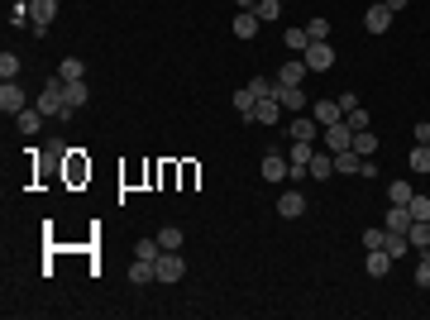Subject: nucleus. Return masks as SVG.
Here are the masks:
<instances>
[{
  "label": "nucleus",
  "instance_id": "16",
  "mask_svg": "<svg viewBox=\"0 0 430 320\" xmlns=\"http://www.w3.org/2000/svg\"><path fill=\"white\" fill-rule=\"evenodd\" d=\"M311 119H316V124H335V119H344V110H339V101H316V110H311Z\"/></svg>",
  "mask_w": 430,
  "mask_h": 320
},
{
  "label": "nucleus",
  "instance_id": "24",
  "mask_svg": "<svg viewBox=\"0 0 430 320\" xmlns=\"http://www.w3.org/2000/svg\"><path fill=\"white\" fill-rule=\"evenodd\" d=\"M383 249L392 253V263H397V258H407V253H416V249H411V239H407V234H392V229H387V244H383Z\"/></svg>",
  "mask_w": 430,
  "mask_h": 320
},
{
  "label": "nucleus",
  "instance_id": "37",
  "mask_svg": "<svg viewBox=\"0 0 430 320\" xmlns=\"http://www.w3.org/2000/svg\"><path fill=\"white\" fill-rule=\"evenodd\" d=\"M10 24H34V19H29V0H14V5H10Z\"/></svg>",
  "mask_w": 430,
  "mask_h": 320
},
{
  "label": "nucleus",
  "instance_id": "31",
  "mask_svg": "<svg viewBox=\"0 0 430 320\" xmlns=\"http://www.w3.org/2000/svg\"><path fill=\"white\" fill-rule=\"evenodd\" d=\"M158 253H163V244H158V239H139V244H134V258H148V263H158Z\"/></svg>",
  "mask_w": 430,
  "mask_h": 320
},
{
  "label": "nucleus",
  "instance_id": "38",
  "mask_svg": "<svg viewBox=\"0 0 430 320\" xmlns=\"http://www.w3.org/2000/svg\"><path fill=\"white\" fill-rule=\"evenodd\" d=\"M387 244V225L383 229H363V249H383Z\"/></svg>",
  "mask_w": 430,
  "mask_h": 320
},
{
  "label": "nucleus",
  "instance_id": "34",
  "mask_svg": "<svg viewBox=\"0 0 430 320\" xmlns=\"http://www.w3.org/2000/svg\"><path fill=\"white\" fill-rule=\"evenodd\" d=\"M158 244H163V249H182V229H177V225H163V229H158Z\"/></svg>",
  "mask_w": 430,
  "mask_h": 320
},
{
  "label": "nucleus",
  "instance_id": "8",
  "mask_svg": "<svg viewBox=\"0 0 430 320\" xmlns=\"http://www.w3.org/2000/svg\"><path fill=\"white\" fill-rule=\"evenodd\" d=\"M249 119H253V124H278V119H282V101H278V91H273V96H263V101L253 106V115H249Z\"/></svg>",
  "mask_w": 430,
  "mask_h": 320
},
{
  "label": "nucleus",
  "instance_id": "40",
  "mask_svg": "<svg viewBox=\"0 0 430 320\" xmlns=\"http://www.w3.org/2000/svg\"><path fill=\"white\" fill-rule=\"evenodd\" d=\"M306 34H311V38H330V19H325V14H316V19L306 24Z\"/></svg>",
  "mask_w": 430,
  "mask_h": 320
},
{
  "label": "nucleus",
  "instance_id": "9",
  "mask_svg": "<svg viewBox=\"0 0 430 320\" xmlns=\"http://www.w3.org/2000/svg\"><path fill=\"white\" fill-rule=\"evenodd\" d=\"M363 29H368V34H387V29H392V10H387L383 0H378V5H368V14H363Z\"/></svg>",
  "mask_w": 430,
  "mask_h": 320
},
{
  "label": "nucleus",
  "instance_id": "42",
  "mask_svg": "<svg viewBox=\"0 0 430 320\" xmlns=\"http://www.w3.org/2000/svg\"><path fill=\"white\" fill-rule=\"evenodd\" d=\"M43 153H48V158H67V153H72V148H67V144H63V139H48V148H43Z\"/></svg>",
  "mask_w": 430,
  "mask_h": 320
},
{
  "label": "nucleus",
  "instance_id": "17",
  "mask_svg": "<svg viewBox=\"0 0 430 320\" xmlns=\"http://www.w3.org/2000/svg\"><path fill=\"white\" fill-rule=\"evenodd\" d=\"M278 101H282V110H306V91H302V87H282V82H278Z\"/></svg>",
  "mask_w": 430,
  "mask_h": 320
},
{
  "label": "nucleus",
  "instance_id": "6",
  "mask_svg": "<svg viewBox=\"0 0 430 320\" xmlns=\"http://www.w3.org/2000/svg\"><path fill=\"white\" fill-rule=\"evenodd\" d=\"M0 110H5V115L29 110V96H24V87H19V82H5V87H0Z\"/></svg>",
  "mask_w": 430,
  "mask_h": 320
},
{
  "label": "nucleus",
  "instance_id": "26",
  "mask_svg": "<svg viewBox=\"0 0 430 320\" xmlns=\"http://www.w3.org/2000/svg\"><path fill=\"white\" fill-rule=\"evenodd\" d=\"M316 129H321V124H316V119H311V115H297V119H292V129H287V134H292V139H316Z\"/></svg>",
  "mask_w": 430,
  "mask_h": 320
},
{
  "label": "nucleus",
  "instance_id": "33",
  "mask_svg": "<svg viewBox=\"0 0 430 320\" xmlns=\"http://www.w3.org/2000/svg\"><path fill=\"white\" fill-rule=\"evenodd\" d=\"M244 87H249V91H253V96H258V101H263V96H273V91H278V82H268V77H249V82H244Z\"/></svg>",
  "mask_w": 430,
  "mask_h": 320
},
{
  "label": "nucleus",
  "instance_id": "28",
  "mask_svg": "<svg viewBox=\"0 0 430 320\" xmlns=\"http://www.w3.org/2000/svg\"><path fill=\"white\" fill-rule=\"evenodd\" d=\"M253 106H258V96H253L249 87H239V91H234V110H239V119H249V115H253Z\"/></svg>",
  "mask_w": 430,
  "mask_h": 320
},
{
  "label": "nucleus",
  "instance_id": "35",
  "mask_svg": "<svg viewBox=\"0 0 430 320\" xmlns=\"http://www.w3.org/2000/svg\"><path fill=\"white\" fill-rule=\"evenodd\" d=\"M368 119H373V115H368V110H363V106H354V110H349V115H344V124H349L354 134H359V129H368Z\"/></svg>",
  "mask_w": 430,
  "mask_h": 320
},
{
  "label": "nucleus",
  "instance_id": "13",
  "mask_svg": "<svg viewBox=\"0 0 430 320\" xmlns=\"http://www.w3.org/2000/svg\"><path fill=\"white\" fill-rule=\"evenodd\" d=\"M411 225H416L411 206H387V229H392V234H407Z\"/></svg>",
  "mask_w": 430,
  "mask_h": 320
},
{
  "label": "nucleus",
  "instance_id": "36",
  "mask_svg": "<svg viewBox=\"0 0 430 320\" xmlns=\"http://www.w3.org/2000/svg\"><path fill=\"white\" fill-rule=\"evenodd\" d=\"M0 77H5V82L19 77V58H14V53H0Z\"/></svg>",
  "mask_w": 430,
  "mask_h": 320
},
{
  "label": "nucleus",
  "instance_id": "22",
  "mask_svg": "<svg viewBox=\"0 0 430 320\" xmlns=\"http://www.w3.org/2000/svg\"><path fill=\"white\" fill-rule=\"evenodd\" d=\"M407 239H411L416 253H426V249H430V220H416V225L407 229Z\"/></svg>",
  "mask_w": 430,
  "mask_h": 320
},
{
  "label": "nucleus",
  "instance_id": "2",
  "mask_svg": "<svg viewBox=\"0 0 430 320\" xmlns=\"http://www.w3.org/2000/svg\"><path fill=\"white\" fill-rule=\"evenodd\" d=\"M311 158H316V148H311V139H292V148H287V163H292V177H311L306 168H311Z\"/></svg>",
  "mask_w": 430,
  "mask_h": 320
},
{
  "label": "nucleus",
  "instance_id": "27",
  "mask_svg": "<svg viewBox=\"0 0 430 320\" xmlns=\"http://www.w3.org/2000/svg\"><path fill=\"white\" fill-rule=\"evenodd\" d=\"M354 153H359V158L378 153V134H373V129H359V134H354Z\"/></svg>",
  "mask_w": 430,
  "mask_h": 320
},
{
  "label": "nucleus",
  "instance_id": "25",
  "mask_svg": "<svg viewBox=\"0 0 430 320\" xmlns=\"http://www.w3.org/2000/svg\"><path fill=\"white\" fill-rule=\"evenodd\" d=\"M282 43H287V48H292V53L302 58V53L311 48V34H306V29H287V34H282Z\"/></svg>",
  "mask_w": 430,
  "mask_h": 320
},
{
  "label": "nucleus",
  "instance_id": "1",
  "mask_svg": "<svg viewBox=\"0 0 430 320\" xmlns=\"http://www.w3.org/2000/svg\"><path fill=\"white\" fill-rule=\"evenodd\" d=\"M153 273H158V282H182V277H187V258H182L177 249H163L158 263H153Z\"/></svg>",
  "mask_w": 430,
  "mask_h": 320
},
{
  "label": "nucleus",
  "instance_id": "19",
  "mask_svg": "<svg viewBox=\"0 0 430 320\" xmlns=\"http://www.w3.org/2000/svg\"><path fill=\"white\" fill-rule=\"evenodd\" d=\"M58 77H63V82H87V62H82V58H63V62H58Z\"/></svg>",
  "mask_w": 430,
  "mask_h": 320
},
{
  "label": "nucleus",
  "instance_id": "12",
  "mask_svg": "<svg viewBox=\"0 0 430 320\" xmlns=\"http://www.w3.org/2000/svg\"><path fill=\"white\" fill-rule=\"evenodd\" d=\"M363 273H368V277H387V273H392V253H387V249H368Z\"/></svg>",
  "mask_w": 430,
  "mask_h": 320
},
{
  "label": "nucleus",
  "instance_id": "23",
  "mask_svg": "<svg viewBox=\"0 0 430 320\" xmlns=\"http://www.w3.org/2000/svg\"><path fill=\"white\" fill-rule=\"evenodd\" d=\"M363 168V158L354 153V148H344V153H335V172H344V177H354Z\"/></svg>",
  "mask_w": 430,
  "mask_h": 320
},
{
  "label": "nucleus",
  "instance_id": "3",
  "mask_svg": "<svg viewBox=\"0 0 430 320\" xmlns=\"http://www.w3.org/2000/svg\"><path fill=\"white\" fill-rule=\"evenodd\" d=\"M344 148H354V129H349L344 119L325 124V153H344Z\"/></svg>",
  "mask_w": 430,
  "mask_h": 320
},
{
  "label": "nucleus",
  "instance_id": "32",
  "mask_svg": "<svg viewBox=\"0 0 430 320\" xmlns=\"http://www.w3.org/2000/svg\"><path fill=\"white\" fill-rule=\"evenodd\" d=\"M282 5H287V0H258V10H253V14H258L263 24H273V19L282 14Z\"/></svg>",
  "mask_w": 430,
  "mask_h": 320
},
{
  "label": "nucleus",
  "instance_id": "29",
  "mask_svg": "<svg viewBox=\"0 0 430 320\" xmlns=\"http://www.w3.org/2000/svg\"><path fill=\"white\" fill-rule=\"evenodd\" d=\"M411 196H416V187H411V182H392V187H387V201H392V206H407Z\"/></svg>",
  "mask_w": 430,
  "mask_h": 320
},
{
  "label": "nucleus",
  "instance_id": "30",
  "mask_svg": "<svg viewBox=\"0 0 430 320\" xmlns=\"http://www.w3.org/2000/svg\"><path fill=\"white\" fill-rule=\"evenodd\" d=\"M407 163H411V172H430V144H416Z\"/></svg>",
  "mask_w": 430,
  "mask_h": 320
},
{
  "label": "nucleus",
  "instance_id": "5",
  "mask_svg": "<svg viewBox=\"0 0 430 320\" xmlns=\"http://www.w3.org/2000/svg\"><path fill=\"white\" fill-rule=\"evenodd\" d=\"M258 172H263L268 182H287V177H292V163H287V158H282V153L273 148V153H263V163H258Z\"/></svg>",
  "mask_w": 430,
  "mask_h": 320
},
{
  "label": "nucleus",
  "instance_id": "43",
  "mask_svg": "<svg viewBox=\"0 0 430 320\" xmlns=\"http://www.w3.org/2000/svg\"><path fill=\"white\" fill-rule=\"evenodd\" d=\"M416 144H430V119H421V124H416Z\"/></svg>",
  "mask_w": 430,
  "mask_h": 320
},
{
  "label": "nucleus",
  "instance_id": "45",
  "mask_svg": "<svg viewBox=\"0 0 430 320\" xmlns=\"http://www.w3.org/2000/svg\"><path fill=\"white\" fill-rule=\"evenodd\" d=\"M239 10H258V0H239Z\"/></svg>",
  "mask_w": 430,
  "mask_h": 320
},
{
  "label": "nucleus",
  "instance_id": "10",
  "mask_svg": "<svg viewBox=\"0 0 430 320\" xmlns=\"http://www.w3.org/2000/svg\"><path fill=\"white\" fill-rule=\"evenodd\" d=\"M306 77H311L306 58H292V62H282V67H278V82H282V87H302Z\"/></svg>",
  "mask_w": 430,
  "mask_h": 320
},
{
  "label": "nucleus",
  "instance_id": "44",
  "mask_svg": "<svg viewBox=\"0 0 430 320\" xmlns=\"http://www.w3.org/2000/svg\"><path fill=\"white\" fill-rule=\"evenodd\" d=\"M383 5H387V10H392V14H397V10H407V5H411V0H383Z\"/></svg>",
  "mask_w": 430,
  "mask_h": 320
},
{
  "label": "nucleus",
  "instance_id": "11",
  "mask_svg": "<svg viewBox=\"0 0 430 320\" xmlns=\"http://www.w3.org/2000/svg\"><path fill=\"white\" fill-rule=\"evenodd\" d=\"M278 215H282V220L306 215V196H302V192H282V196H278Z\"/></svg>",
  "mask_w": 430,
  "mask_h": 320
},
{
  "label": "nucleus",
  "instance_id": "14",
  "mask_svg": "<svg viewBox=\"0 0 430 320\" xmlns=\"http://www.w3.org/2000/svg\"><path fill=\"white\" fill-rule=\"evenodd\" d=\"M258 29H263V19H258L253 10H239V14H234V38H253Z\"/></svg>",
  "mask_w": 430,
  "mask_h": 320
},
{
  "label": "nucleus",
  "instance_id": "21",
  "mask_svg": "<svg viewBox=\"0 0 430 320\" xmlns=\"http://www.w3.org/2000/svg\"><path fill=\"white\" fill-rule=\"evenodd\" d=\"M87 101H91V91H87V82H67V110H87Z\"/></svg>",
  "mask_w": 430,
  "mask_h": 320
},
{
  "label": "nucleus",
  "instance_id": "39",
  "mask_svg": "<svg viewBox=\"0 0 430 320\" xmlns=\"http://www.w3.org/2000/svg\"><path fill=\"white\" fill-rule=\"evenodd\" d=\"M407 206H411V215H416V220H430V196H421V192H416Z\"/></svg>",
  "mask_w": 430,
  "mask_h": 320
},
{
  "label": "nucleus",
  "instance_id": "18",
  "mask_svg": "<svg viewBox=\"0 0 430 320\" xmlns=\"http://www.w3.org/2000/svg\"><path fill=\"white\" fill-rule=\"evenodd\" d=\"M306 172H311L316 182H325V177H335V153H321V148H316V158H311V168H306Z\"/></svg>",
  "mask_w": 430,
  "mask_h": 320
},
{
  "label": "nucleus",
  "instance_id": "41",
  "mask_svg": "<svg viewBox=\"0 0 430 320\" xmlns=\"http://www.w3.org/2000/svg\"><path fill=\"white\" fill-rule=\"evenodd\" d=\"M416 287H430V249L421 253V263H416Z\"/></svg>",
  "mask_w": 430,
  "mask_h": 320
},
{
  "label": "nucleus",
  "instance_id": "4",
  "mask_svg": "<svg viewBox=\"0 0 430 320\" xmlns=\"http://www.w3.org/2000/svg\"><path fill=\"white\" fill-rule=\"evenodd\" d=\"M302 58H306L311 72H330V67H335V48H330L325 38H311V48H306Z\"/></svg>",
  "mask_w": 430,
  "mask_h": 320
},
{
  "label": "nucleus",
  "instance_id": "15",
  "mask_svg": "<svg viewBox=\"0 0 430 320\" xmlns=\"http://www.w3.org/2000/svg\"><path fill=\"white\" fill-rule=\"evenodd\" d=\"M38 129H43V110H38V106L19 110V134H24V139H34Z\"/></svg>",
  "mask_w": 430,
  "mask_h": 320
},
{
  "label": "nucleus",
  "instance_id": "20",
  "mask_svg": "<svg viewBox=\"0 0 430 320\" xmlns=\"http://www.w3.org/2000/svg\"><path fill=\"white\" fill-rule=\"evenodd\" d=\"M129 282H134V287H148V282H158L153 263H148V258H134V268H129Z\"/></svg>",
  "mask_w": 430,
  "mask_h": 320
},
{
  "label": "nucleus",
  "instance_id": "7",
  "mask_svg": "<svg viewBox=\"0 0 430 320\" xmlns=\"http://www.w3.org/2000/svg\"><path fill=\"white\" fill-rule=\"evenodd\" d=\"M29 19H34L29 29H38V34H43V29L58 19V0H29Z\"/></svg>",
  "mask_w": 430,
  "mask_h": 320
}]
</instances>
